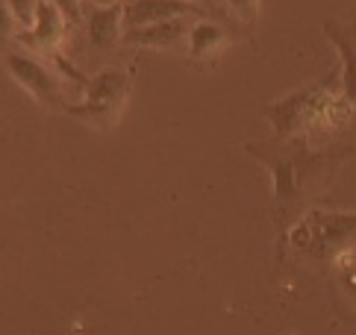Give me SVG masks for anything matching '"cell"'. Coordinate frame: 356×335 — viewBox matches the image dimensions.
Segmentation results:
<instances>
[{"label":"cell","instance_id":"obj_3","mask_svg":"<svg viewBox=\"0 0 356 335\" xmlns=\"http://www.w3.org/2000/svg\"><path fill=\"white\" fill-rule=\"evenodd\" d=\"M3 62H6L9 74L15 76V83H21L39 103H47V106H54V109H65V88H62V80L44 62L24 54V50H6Z\"/></svg>","mask_w":356,"mask_h":335},{"label":"cell","instance_id":"obj_15","mask_svg":"<svg viewBox=\"0 0 356 335\" xmlns=\"http://www.w3.org/2000/svg\"><path fill=\"white\" fill-rule=\"evenodd\" d=\"M183 3H192L197 9H203L209 15V12H221L224 9V0H183Z\"/></svg>","mask_w":356,"mask_h":335},{"label":"cell","instance_id":"obj_16","mask_svg":"<svg viewBox=\"0 0 356 335\" xmlns=\"http://www.w3.org/2000/svg\"><path fill=\"white\" fill-rule=\"evenodd\" d=\"M92 3H97V6H121L124 0H92Z\"/></svg>","mask_w":356,"mask_h":335},{"label":"cell","instance_id":"obj_10","mask_svg":"<svg viewBox=\"0 0 356 335\" xmlns=\"http://www.w3.org/2000/svg\"><path fill=\"white\" fill-rule=\"evenodd\" d=\"M224 42H227V30L215 21L200 18L197 24H192V30H188V50H192L195 59H203V56L215 54V50H221Z\"/></svg>","mask_w":356,"mask_h":335},{"label":"cell","instance_id":"obj_1","mask_svg":"<svg viewBox=\"0 0 356 335\" xmlns=\"http://www.w3.org/2000/svg\"><path fill=\"white\" fill-rule=\"evenodd\" d=\"M295 236H298L295 244L307 256L330 262L356 244V215H339V212L307 215Z\"/></svg>","mask_w":356,"mask_h":335},{"label":"cell","instance_id":"obj_13","mask_svg":"<svg viewBox=\"0 0 356 335\" xmlns=\"http://www.w3.org/2000/svg\"><path fill=\"white\" fill-rule=\"evenodd\" d=\"M224 6H230L241 21H253L259 9V0H224Z\"/></svg>","mask_w":356,"mask_h":335},{"label":"cell","instance_id":"obj_6","mask_svg":"<svg viewBox=\"0 0 356 335\" xmlns=\"http://www.w3.org/2000/svg\"><path fill=\"white\" fill-rule=\"evenodd\" d=\"M324 35L333 42L341 59V92L350 103H356V21L339 24L330 18L324 21Z\"/></svg>","mask_w":356,"mask_h":335},{"label":"cell","instance_id":"obj_7","mask_svg":"<svg viewBox=\"0 0 356 335\" xmlns=\"http://www.w3.org/2000/svg\"><path fill=\"white\" fill-rule=\"evenodd\" d=\"M68 21L62 18V12L50 3V0H39L35 6V18H33V27L18 33L15 38H21L27 47H42V50H54L62 35H65Z\"/></svg>","mask_w":356,"mask_h":335},{"label":"cell","instance_id":"obj_12","mask_svg":"<svg viewBox=\"0 0 356 335\" xmlns=\"http://www.w3.org/2000/svg\"><path fill=\"white\" fill-rule=\"evenodd\" d=\"M6 6L12 12V18L21 30H30L33 27V18H35V6H39V0H6Z\"/></svg>","mask_w":356,"mask_h":335},{"label":"cell","instance_id":"obj_8","mask_svg":"<svg viewBox=\"0 0 356 335\" xmlns=\"http://www.w3.org/2000/svg\"><path fill=\"white\" fill-rule=\"evenodd\" d=\"M188 30H192V24L186 21V15H180V18L150 24V27H142V30L124 33V42L138 44V47H162L165 50V47H174L177 42H183V38H188Z\"/></svg>","mask_w":356,"mask_h":335},{"label":"cell","instance_id":"obj_11","mask_svg":"<svg viewBox=\"0 0 356 335\" xmlns=\"http://www.w3.org/2000/svg\"><path fill=\"white\" fill-rule=\"evenodd\" d=\"M15 35H18V24H15V18H12L6 0H0V54L12 50V42H15Z\"/></svg>","mask_w":356,"mask_h":335},{"label":"cell","instance_id":"obj_2","mask_svg":"<svg viewBox=\"0 0 356 335\" xmlns=\"http://www.w3.org/2000/svg\"><path fill=\"white\" fill-rule=\"evenodd\" d=\"M127 95H130V74L118 68H106L86 83L83 103H68L65 112L88 124L106 126L118 118Z\"/></svg>","mask_w":356,"mask_h":335},{"label":"cell","instance_id":"obj_5","mask_svg":"<svg viewBox=\"0 0 356 335\" xmlns=\"http://www.w3.org/2000/svg\"><path fill=\"white\" fill-rule=\"evenodd\" d=\"M321 100H324L321 92H298V95H289L283 100L271 103V106L265 109V115L271 118L277 136H295L309 124V118L318 112V103Z\"/></svg>","mask_w":356,"mask_h":335},{"label":"cell","instance_id":"obj_14","mask_svg":"<svg viewBox=\"0 0 356 335\" xmlns=\"http://www.w3.org/2000/svg\"><path fill=\"white\" fill-rule=\"evenodd\" d=\"M59 12L62 18H65L68 24H80L83 21V12H80V0H50Z\"/></svg>","mask_w":356,"mask_h":335},{"label":"cell","instance_id":"obj_4","mask_svg":"<svg viewBox=\"0 0 356 335\" xmlns=\"http://www.w3.org/2000/svg\"><path fill=\"white\" fill-rule=\"evenodd\" d=\"M180 15L207 18V12L192 3H183V0H124L121 3V30L133 33V30H142V27H150V24L180 18Z\"/></svg>","mask_w":356,"mask_h":335},{"label":"cell","instance_id":"obj_9","mask_svg":"<svg viewBox=\"0 0 356 335\" xmlns=\"http://www.w3.org/2000/svg\"><path fill=\"white\" fill-rule=\"evenodd\" d=\"M88 38H92V44L106 50L112 47L121 38V6H95L88 12Z\"/></svg>","mask_w":356,"mask_h":335}]
</instances>
